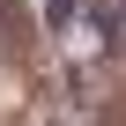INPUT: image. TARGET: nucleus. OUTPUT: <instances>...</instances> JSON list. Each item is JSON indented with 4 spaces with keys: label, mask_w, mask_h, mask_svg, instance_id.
<instances>
[{
    "label": "nucleus",
    "mask_w": 126,
    "mask_h": 126,
    "mask_svg": "<svg viewBox=\"0 0 126 126\" xmlns=\"http://www.w3.org/2000/svg\"><path fill=\"white\" fill-rule=\"evenodd\" d=\"M22 37H30L22 8H15V0H0V45H8V52H22Z\"/></svg>",
    "instance_id": "f257e3e1"
}]
</instances>
